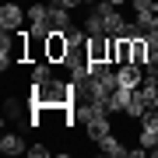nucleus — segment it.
Segmentation results:
<instances>
[{
  "label": "nucleus",
  "instance_id": "nucleus-18",
  "mask_svg": "<svg viewBox=\"0 0 158 158\" xmlns=\"http://www.w3.org/2000/svg\"><path fill=\"white\" fill-rule=\"evenodd\" d=\"M141 127H148V130H155V134H158V109H148V113L141 116Z\"/></svg>",
  "mask_w": 158,
  "mask_h": 158
},
{
  "label": "nucleus",
  "instance_id": "nucleus-25",
  "mask_svg": "<svg viewBox=\"0 0 158 158\" xmlns=\"http://www.w3.org/2000/svg\"><path fill=\"white\" fill-rule=\"evenodd\" d=\"M49 4H63V0H49Z\"/></svg>",
  "mask_w": 158,
  "mask_h": 158
},
{
  "label": "nucleus",
  "instance_id": "nucleus-14",
  "mask_svg": "<svg viewBox=\"0 0 158 158\" xmlns=\"http://www.w3.org/2000/svg\"><path fill=\"white\" fill-rule=\"evenodd\" d=\"M144 113H148L144 98H141V95H137V91H134V98H130V106H127V116H130V119H141Z\"/></svg>",
  "mask_w": 158,
  "mask_h": 158
},
{
  "label": "nucleus",
  "instance_id": "nucleus-21",
  "mask_svg": "<svg viewBox=\"0 0 158 158\" xmlns=\"http://www.w3.org/2000/svg\"><path fill=\"white\" fill-rule=\"evenodd\" d=\"M134 11H155V0H130Z\"/></svg>",
  "mask_w": 158,
  "mask_h": 158
},
{
  "label": "nucleus",
  "instance_id": "nucleus-3",
  "mask_svg": "<svg viewBox=\"0 0 158 158\" xmlns=\"http://www.w3.org/2000/svg\"><path fill=\"white\" fill-rule=\"evenodd\" d=\"M25 18H28V11H25L21 4H4V7H0V28H7V32H18Z\"/></svg>",
  "mask_w": 158,
  "mask_h": 158
},
{
  "label": "nucleus",
  "instance_id": "nucleus-7",
  "mask_svg": "<svg viewBox=\"0 0 158 158\" xmlns=\"http://www.w3.org/2000/svg\"><path fill=\"white\" fill-rule=\"evenodd\" d=\"M130 98H134V88H123V85H119L113 95H109V113H127Z\"/></svg>",
  "mask_w": 158,
  "mask_h": 158
},
{
  "label": "nucleus",
  "instance_id": "nucleus-17",
  "mask_svg": "<svg viewBox=\"0 0 158 158\" xmlns=\"http://www.w3.org/2000/svg\"><path fill=\"white\" fill-rule=\"evenodd\" d=\"M4 116L21 119V102H18V98H7V102H4Z\"/></svg>",
  "mask_w": 158,
  "mask_h": 158
},
{
  "label": "nucleus",
  "instance_id": "nucleus-12",
  "mask_svg": "<svg viewBox=\"0 0 158 158\" xmlns=\"http://www.w3.org/2000/svg\"><path fill=\"white\" fill-rule=\"evenodd\" d=\"M46 81H53V63L49 60H39L32 67V85H46Z\"/></svg>",
  "mask_w": 158,
  "mask_h": 158
},
{
  "label": "nucleus",
  "instance_id": "nucleus-15",
  "mask_svg": "<svg viewBox=\"0 0 158 158\" xmlns=\"http://www.w3.org/2000/svg\"><path fill=\"white\" fill-rule=\"evenodd\" d=\"M137 144L148 148V151H155V148H158V134H155V130H148V127H141V137H137Z\"/></svg>",
  "mask_w": 158,
  "mask_h": 158
},
{
  "label": "nucleus",
  "instance_id": "nucleus-2",
  "mask_svg": "<svg viewBox=\"0 0 158 158\" xmlns=\"http://www.w3.org/2000/svg\"><path fill=\"white\" fill-rule=\"evenodd\" d=\"M70 53V42H67V32H53L49 39H46V60L49 63H63Z\"/></svg>",
  "mask_w": 158,
  "mask_h": 158
},
{
  "label": "nucleus",
  "instance_id": "nucleus-20",
  "mask_svg": "<svg viewBox=\"0 0 158 158\" xmlns=\"http://www.w3.org/2000/svg\"><path fill=\"white\" fill-rule=\"evenodd\" d=\"M25 155H32V158H46V155H49V148H46V144H32Z\"/></svg>",
  "mask_w": 158,
  "mask_h": 158
},
{
  "label": "nucleus",
  "instance_id": "nucleus-5",
  "mask_svg": "<svg viewBox=\"0 0 158 158\" xmlns=\"http://www.w3.org/2000/svg\"><path fill=\"white\" fill-rule=\"evenodd\" d=\"M109 63H130V39L123 35H113V42H109Z\"/></svg>",
  "mask_w": 158,
  "mask_h": 158
},
{
  "label": "nucleus",
  "instance_id": "nucleus-6",
  "mask_svg": "<svg viewBox=\"0 0 158 158\" xmlns=\"http://www.w3.org/2000/svg\"><path fill=\"white\" fill-rule=\"evenodd\" d=\"M116 74H119L123 88H137L144 81V67H137V63H123V67H116Z\"/></svg>",
  "mask_w": 158,
  "mask_h": 158
},
{
  "label": "nucleus",
  "instance_id": "nucleus-13",
  "mask_svg": "<svg viewBox=\"0 0 158 158\" xmlns=\"http://www.w3.org/2000/svg\"><path fill=\"white\" fill-rule=\"evenodd\" d=\"M28 21L32 25H49V7L46 4H32L28 7Z\"/></svg>",
  "mask_w": 158,
  "mask_h": 158
},
{
  "label": "nucleus",
  "instance_id": "nucleus-24",
  "mask_svg": "<svg viewBox=\"0 0 158 158\" xmlns=\"http://www.w3.org/2000/svg\"><path fill=\"white\" fill-rule=\"evenodd\" d=\"M113 4H116V7H123V4H130V0H113Z\"/></svg>",
  "mask_w": 158,
  "mask_h": 158
},
{
  "label": "nucleus",
  "instance_id": "nucleus-19",
  "mask_svg": "<svg viewBox=\"0 0 158 158\" xmlns=\"http://www.w3.org/2000/svg\"><path fill=\"white\" fill-rule=\"evenodd\" d=\"M144 74H151V77H158V49L148 56V63H144Z\"/></svg>",
  "mask_w": 158,
  "mask_h": 158
},
{
  "label": "nucleus",
  "instance_id": "nucleus-1",
  "mask_svg": "<svg viewBox=\"0 0 158 158\" xmlns=\"http://www.w3.org/2000/svg\"><path fill=\"white\" fill-rule=\"evenodd\" d=\"M28 102L32 106H46V109H63V106L74 102V85L70 81H60V77L46 81V85H32Z\"/></svg>",
  "mask_w": 158,
  "mask_h": 158
},
{
  "label": "nucleus",
  "instance_id": "nucleus-11",
  "mask_svg": "<svg viewBox=\"0 0 158 158\" xmlns=\"http://www.w3.org/2000/svg\"><path fill=\"white\" fill-rule=\"evenodd\" d=\"M85 32L88 35H106V18L98 11H91V7H88V18H85Z\"/></svg>",
  "mask_w": 158,
  "mask_h": 158
},
{
  "label": "nucleus",
  "instance_id": "nucleus-9",
  "mask_svg": "<svg viewBox=\"0 0 158 158\" xmlns=\"http://www.w3.org/2000/svg\"><path fill=\"white\" fill-rule=\"evenodd\" d=\"M0 151L4 155H21V151H28V148H25V141L18 134H4L0 137Z\"/></svg>",
  "mask_w": 158,
  "mask_h": 158
},
{
  "label": "nucleus",
  "instance_id": "nucleus-16",
  "mask_svg": "<svg viewBox=\"0 0 158 158\" xmlns=\"http://www.w3.org/2000/svg\"><path fill=\"white\" fill-rule=\"evenodd\" d=\"M134 21H137V25H141V28L148 32V28L155 25V11H134Z\"/></svg>",
  "mask_w": 158,
  "mask_h": 158
},
{
  "label": "nucleus",
  "instance_id": "nucleus-26",
  "mask_svg": "<svg viewBox=\"0 0 158 158\" xmlns=\"http://www.w3.org/2000/svg\"><path fill=\"white\" fill-rule=\"evenodd\" d=\"M91 4H95V0H88V7H91Z\"/></svg>",
  "mask_w": 158,
  "mask_h": 158
},
{
  "label": "nucleus",
  "instance_id": "nucleus-10",
  "mask_svg": "<svg viewBox=\"0 0 158 158\" xmlns=\"http://www.w3.org/2000/svg\"><path fill=\"white\" fill-rule=\"evenodd\" d=\"M102 18H106V35H119V32H123V25H127V18L119 14V7H113V11L102 14Z\"/></svg>",
  "mask_w": 158,
  "mask_h": 158
},
{
  "label": "nucleus",
  "instance_id": "nucleus-23",
  "mask_svg": "<svg viewBox=\"0 0 158 158\" xmlns=\"http://www.w3.org/2000/svg\"><path fill=\"white\" fill-rule=\"evenodd\" d=\"M148 35H151V39L158 42V14H155V25H151V28H148Z\"/></svg>",
  "mask_w": 158,
  "mask_h": 158
},
{
  "label": "nucleus",
  "instance_id": "nucleus-4",
  "mask_svg": "<svg viewBox=\"0 0 158 158\" xmlns=\"http://www.w3.org/2000/svg\"><path fill=\"white\" fill-rule=\"evenodd\" d=\"M49 25H53V32H70V28H74V21H70V7L53 4V7H49Z\"/></svg>",
  "mask_w": 158,
  "mask_h": 158
},
{
  "label": "nucleus",
  "instance_id": "nucleus-22",
  "mask_svg": "<svg viewBox=\"0 0 158 158\" xmlns=\"http://www.w3.org/2000/svg\"><path fill=\"white\" fill-rule=\"evenodd\" d=\"M127 155H130V158H144V155H148V148H130Z\"/></svg>",
  "mask_w": 158,
  "mask_h": 158
},
{
  "label": "nucleus",
  "instance_id": "nucleus-8",
  "mask_svg": "<svg viewBox=\"0 0 158 158\" xmlns=\"http://www.w3.org/2000/svg\"><path fill=\"white\" fill-rule=\"evenodd\" d=\"M98 151H102V155H109V158H123L130 148H123V141H116L113 134H106V137L98 141Z\"/></svg>",
  "mask_w": 158,
  "mask_h": 158
}]
</instances>
